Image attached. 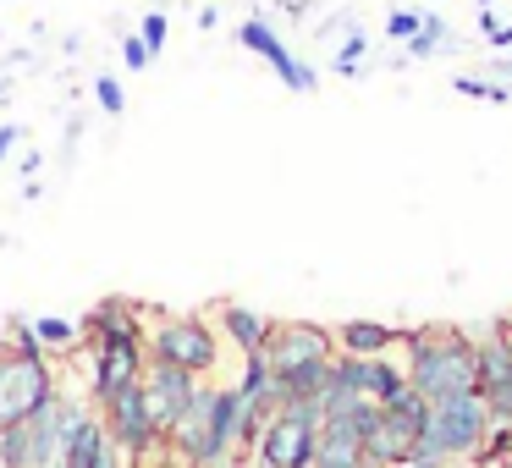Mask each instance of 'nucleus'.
<instances>
[{
	"instance_id": "obj_2",
	"label": "nucleus",
	"mask_w": 512,
	"mask_h": 468,
	"mask_svg": "<svg viewBox=\"0 0 512 468\" xmlns=\"http://www.w3.org/2000/svg\"><path fill=\"white\" fill-rule=\"evenodd\" d=\"M490 424H496V413H490V402L479 397V391L441 397L435 402L430 430H424V441H419L413 457H424V463H474L479 446H485V435H490Z\"/></svg>"
},
{
	"instance_id": "obj_24",
	"label": "nucleus",
	"mask_w": 512,
	"mask_h": 468,
	"mask_svg": "<svg viewBox=\"0 0 512 468\" xmlns=\"http://www.w3.org/2000/svg\"><path fill=\"white\" fill-rule=\"evenodd\" d=\"M402 468H446V463H424V457H413V463H402Z\"/></svg>"
},
{
	"instance_id": "obj_27",
	"label": "nucleus",
	"mask_w": 512,
	"mask_h": 468,
	"mask_svg": "<svg viewBox=\"0 0 512 468\" xmlns=\"http://www.w3.org/2000/svg\"><path fill=\"white\" fill-rule=\"evenodd\" d=\"M507 34H512V23H507Z\"/></svg>"
},
{
	"instance_id": "obj_18",
	"label": "nucleus",
	"mask_w": 512,
	"mask_h": 468,
	"mask_svg": "<svg viewBox=\"0 0 512 468\" xmlns=\"http://www.w3.org/2000/svg\"><path fill=\"white\" fill-rule=\"evenodd\" d=\"M364 50H369L364 34H347L342 56H336V72H342V78H358V56H364Z\"/></svg>"
},
{
	"instance_id": "obj_8",
	"label": "nucleus",
	"mask_w": 512,
	"mask_h": 468,
	"mask_svg": "<svg viewBox=\"0 0 512 468\" xmlns=\"http://www.w3.org/2000/svg\"><path fill=\"white\" fill-rule=\"evenodd\" d=\"M331 353H336V331H325V325H309V320L270 325V342H265L270 369H292V364H309V358H331Z\"/></svg>"
},
{
	"instance_id": "obj_7",
	"label": "nucleus",
	"mask_w": 512,
	"mask_h": 468,
	"mask_svg": "<svg viewBox=\"0 0 512 468\" xmlns=\"http://www.w3.org/2000/svg\"><path fill=\"white\" fill-rule=\"evenodd\" d=\"M193 391H199V375H193V369L166 364V358H149L144 364V397H149V413H155L160 435H171V424L182 419Z\"/></svg>"
},
{
	"instance_id": "obj_3",
	"label": "nucleus",
	"mask_w": 512,
	"mask_h": 468,
	"mask_svg": "<svg viewBox=\"0 0 512 468\" xmlns=\"http://www.w3.org/2000/svg\"><path fill=\"white\" fill-rule=\"evenodd\" d=\"M320 424H325L320 397L281 402V408L265 419L259 441H254V468H309L314 441H320Z\"/></svg>"
},
{
	"instance_id": "obj_23",
	"label": "nucleus",
	"mask_w": 512,
	"mask_h": 468,
	"mask_svg": "<svg viewBox=\"0 0 512 468\" xmlns=\"http://www.w3.org/2000/svg\"><path fill=\"white\" fill-rule=\"evenodd\" d=\"M12 144H17V127H0V160L12 155Z\"/></svg>"
},
{
	"instance_id": "obj_1",
	"label": "nucleus",
	"mask_w": 512,
	"mask_h": 468,
	"mask_svg": "<svg viewBox=\"0 0 512 468\" xmlns=\"http://www.w3.org/2000/svg\"><path fill=\"white\" fill-rule=\"evenodd\" d=\"M408 347V380L424 391L430 402L457 397V391H479V336L457 331H402Z\"/></svg>"
},
{
	"instance_id": "obj_26",
	"label": "nucleus",
	"mask_w": 512,
	"mask_h": 468,
	"mask_svg": "<svg viewBox=\"0 0 512 468\" xmlns=\"http://www.w3.org/2000/svg\"><path fill=\"white\" fill-rule=\"evenodd\" d=\"M507 72H512V56H507Z\"/></svg>"
},
{
	"instance_id": "obj_20",
	"label": "nucleus",
	"mask_w": 512,
	"mask_h": 468,
	"mask_svg": "<svg viewBox=\"0 0 512 468\" xmlns=\"http://www.w3.org/2000/svg\"><path fill=\"white\" fill-rule=\"evenodd\" d=\"M419 23H424L419 12H391V17H386V34H391V39H402V45H408V39L419 34Z\"/></svg>"
},
{
	"instance_id": "obj_15",
	"label": "nucleus",
	"mask_w": 512,
	"mask_h": 468,
	"mask_svg": "<svg viewBox=\"0 0 512 468\" xmlns=\"http://www.w3.org/2000/svg\"><path fill=\"white\" fill-rule=\"evenodd\" d=\"M446 45V23H441V17H424V23H419V34H413L408 39V56H435V50H441Z\"/></svg>"
},
{
	"instance_id": "obj_9",
	"label": "nucleus",
	"mask_w": 512,
	"mask_h": 468,
	"mask_svg": "<svg viewBox=\"0 0 512 468\" xmlns=\"http://www.w3.org/2000/svg\"><path fill=\"white\" fill-rule=\"evenodd\" d=\"M237 39H243V50H254V56H265L270 67H276V78L287 83V89H298V94H309V89H314V72L303 67V61L292 56L287 45H281V39H276V28H270V23H259V17H248V23L237 28Z\"/></svg>"
},
{
	"instance_id": "obj_19",
	"label": "nucleus",
	"mask_w": 512,
	"mask_h": 468,
	"mask_svg": "<svg viewBox=\"0 0 512 468\" xmlns=\"http://www.w3.org/2000/svg\"><path fill=\"white\" fill-rule=\"evenodd\" d=\"M94 100H100V111L105 116H122V83H116V78H100V83H94Z\"/></svg>"
},
{
	"instance_id": "obj_4",
	"label": "nucleus",
	"mask_w": 512,
	"mask_h": 468,
	"mask_svg": "<svg viewBox=\"0 0 512 468\" xmlns=\"http://www.w3.org/2000/svg\"><path fill=\"white\" fill-rule=\"evenodd\" d=\"M149 358H166V364H182L193 375H210L221 364V336L199 320V314H160L144 331Z\"/></svg>"
},
{
	"instance_id": "obj_28",
	"label": "nucleus",
	"mask_w": 512,
	"mask_h": 468,
	"mask_svg": "<svg viewBox=\"0 0 512 468\" xmlns=\"http://www.w3.org/2000/svg\"><path fill=\"white\" fill-rule=\"evenodd\" d=\"M56 468H61V463H56Z\"/></svg>"
},
{
	"instance_id": "obj_16",
	"label": "nucleus",
	"mask_w": 512,
	"mask_h": 468,
	"mask_svg": "<svg viewBox=\"0 0 512 468\" xmlns=\"http://www.w3.org/2000/svg\"><path fill=\"white\" fill-rule=\"evenodd\" d=\"M0 457L12 468H28V424H6L0 430Z\"/></svg>"
},
{
	"instance_id": "obj_21",
	"label": "nucleus",
	"mask_w": 512,
	"mask_h": 468,
	"mask_svg": "<svg viewBox=\"0 0 512 468\" xmlns=\"http://www.w3.org/2000/svg\"><path fill=\"white\" fill-rule=\"evenodd\" d=\"M122 61H127L133 72H144L149 61H155V56H149V45H144V34H127V39H122Z\"/></svg>"
},
{
	"instance_id": "obj_6",
	"label": "nucleus",
	"mask_w": 512,
	"mask_h": 468,
	"mask_svg": "<svg viewBox=\"0 0 512 468\" xmlns=\"http://www.w3.org/2000/svg\"><path fill=\"white\" fill-rule=\"evenodd\" d=\"M50 397H56V364L50 358H17L0 347V430L23 424Z\"/></svg>"
},
{
	"instance_id": "obj_22",
	"label": "nucleus",
	"mask_w": 512,
	"mask_h": 468,
	"mask_svg": "<svg viewBox=\"0 0 512 468\" xmlns=\"http://www.w3.org/2000/svg\"><path fill=\"white\" fill-rule=\"evenodd\" d=\"M452 89H457V94H479V100H490V89H496V83H479V78H457Z\"/></svg>"
},
{
	"instance_id": "obj_11",
	"label": "nucleus",
	"mask_w": 512,
	"mask_h": 468,
	"mask_svg": "<svg viewBox=\"0 0 512 468\" xmlns=\"http://www.w3.org/2000/svg\"><path fill=\"white\" fill-rule=\"evenodd\" d=\"M105 446H111V430H105L100 413H83L67 430V452H61V468H100Z\"/></svg>"
},
{
	"instance_id": "obj_14",
	"label": "nucleus",
	"mask_w": 512,
	"mask_h": 468,
	"mask_svg": "<svg viewBox=\"0 0 512 468\" xmlns=\"http://www.w3.org/2000/svg\"><path fill=\"white\" fill-rule=\"evenodd\" d=\"M28 325H34L39 347H45L50 358H67V353H78V342H83V336H78V325H72V320H28Z\"/></svg>"
},
{
	"instance_id": "obj_5",
	"label": "nucleus",
	"mask_w": 512,
	"mask_h": 468,
	"mask_svg": "<svg viewBox=\"0 0 512 468\" xmlns=\"http://www.w3.org/2000/svg\"><path fill=\"white\" fill-rule=\"evenodd\" d=\"M100 419H105V430H111V441L127 446L138 463H144V457H155V452H166V435H160L155 413H149L144 380H133V386H116L111 397H100Z\"/></svg>"
},
{
	"instance_id": "obj_13",
	"label": "nucleus",
	"mask_w": 512,
	"mask_h": 468,
	"mask_svg": "<svg viewBox=\"0 0 512 468\" xmlns=\"http://www.w3.org/2000/svg\"><path fill=\"white\" fill-rule=\"evenodd\" d=\"M397 342H402V331H391V325H380V320H347V325H336V353L375 358V353H391Z\"/></svg>"
},
{
	"instance_id": "obj_12",
	"label": "nucleus",
	"mask_w": 512,
	"mask_h": 468,
	"mask_svg": "<svg viewBox=\"0 0 512 468\" xmlns=\"http://www.w3.org/2000/svg\"><path fill=\"white\" fill-rule=\"evenodd\" d=\"M221 336L237 347V353H265L270 320L254 314V309H243V303H221Z\"/></svg>"
},
{
	"instance_id": "obj_10",
	"label": "nucleus",
	"mask_w": 512,
	"mask_h": 468,
	"mask_svg": "<svg viewBox=\"0 0 512 468\" xmlns=\"http://www.w3.org/2000/svg\"><path fill=\"white\" fill-rule=\"evenodd\" d=\"M413 380H408V347H391V353H375L369 358V369H364V397H375V402H391V397H402Z\"/></svg>"
},
{
	"instance_id": "obj_17",
	"label": "nucleus",
	"mask_w": 512,
	"mask_h": 468,
	"mask_svg": "<svg viewBox=\"0 0 512 468\" xmlns=\"http://www.w3.org/2000/svg\"><path fill=\"white\" fill-rule=\"evenodd\" d=\"M138 34H144V45H149V56H160L166 50V34H171V23H166V12H149L144 23H138Z\"/></svg>"
},
{
	"instance_id": "obj_25",
	"label": "nucleus",
	"mask_w": 512,
	"mask_h": 468,
	"mask_svg": "<svg viewBox=\"0 0 512 468\" xmlns=\"http://www.w3.org/2000/svg\"><path fill=\"white\" fill-rule=\"evenodd\" d=\"M0 468H12V463H6V457H0Z\"/></svg>"
}]
</instances>
